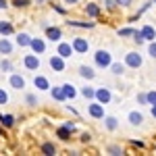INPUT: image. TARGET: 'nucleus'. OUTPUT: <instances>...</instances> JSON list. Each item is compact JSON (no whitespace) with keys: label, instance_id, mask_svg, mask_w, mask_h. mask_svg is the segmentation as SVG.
Instances as JSON below:
<instances>
[{"label":"nucleus","instance_id":"nucleus-30","mask_svg":"<svg viewBox=\"0 0 156 156\" xmlns=\"http://www.w3.org/2000/svg\"><path fill=\"white\" fill-rule=\"evenodd\" d=\"M133 31L135 29H129V27L127 29H119V36H133Z\"/></svg>","mask_w":156,"mask_h":156},{"label":"nucleus","instance_id":"nucleus-10","mask_svg":"<svg viewBox=\"0 0 156 156\" xmlns=\"http://www.w3.org/2000/svg\"><path fill=\"white\" fill-rule=\"evenodd\" d=\"M142 36H144V40H154L156 37V31L152 25H146L144 29H142Z\"/></svg>","mask_w":156,"mask_h":156},{"label":"nucleus","instance_id":"nucleus-40","mask_svg":"<svg viewBox=\"0 0 156 156\" xmlns=\"http://www.w3.org/2000/svg\"><path fill=\"white\" fill-rule=\"evenodd\" d=\"M0 9H6V0H0Z\"/></svg>","mask_w":156,"mask_h":156},{"label":"nucleus","instance_id":"nucleus-27","mask_svg":"<svg viewBox=\"0 0 156 156\" xmlns=\"http://www.w3.org/2000/svg\"><path fill=\"white\" fill-rule=\"evenodd\" d=\"M12 4H15V6H19V9H23V6H29V0H15Z\"/></svg>","mask_w":156,"mask_h":156},{"label":"nucleus","instance_id":"nucleus-25","mask_svg":"<svg viewBox=\"0 0 156 156\" xmlns=\"http://www.w3.org/2000/svg\"><path fill=\"white\" fill-rule=\"evenodd\" d=\"M110 67H112V73H115V75H121V73L125 71V67L119 65V62H115V65H110Z\"/></svg>","mask_w":156,"mask_h":156},{"label":"nucleus","instance_id":"nucleus-31","mask_svg":"<svg viewBox=\"0 0 156 156\" xmlns=\"http://www.w3.org/2000/svg\"><path fill=\"white\" fill-rule=\"evenodd\" d=\"M0 69H2V71H11V62H9V60H2V62H0Z\"/></svg>","mask_w":156,"mask_h":156},{"label":"nucleus","instance_id":"nucleus-8","mask_svg":"<svg viewBox=\"0 0 156 156\" xmlns=\"http://www.w3.org/2000/svg\"><path fill=\"white\" fill-rule=\"evenodd\" d=\"M96 98L102 102V104H106V102H110V92L102 87V90H98V92H96Z\"/></svg>","mask_w":156,"mask_h":156},{"label":"nucleus","instance_id":"nucleus-43","mask_svg":"<svg viewBox=\"0 0 156 156\" xmlns=\"http://www.w3.org/2000/svg\"><path fill=\"white\" fill-rule=\"evenodd\" d=\"M37 2H42V0H37Z\"/></svg>","mask_w":156,"mask_h":156},{"label":"nucleus","instance_id":"nucleus-7","mask_svg":"<svg viewBox=\"0 0 156 156\" xmlns=\"http://www.w3.org/2000/svg\"><path fill=\"white\" fill-rule=\"evenodd\" d=\"M11 85L15 87V90H21V87H25V79L21 77V75H12L11 77Z\"/></svg>","mask_w":156,"mask_h":156},{"label":"nucleus","instance_id":"nucleus-28","mask_svg":"<svg viewBox=\"0 0 156 156\" xmlns=\"http://www.w3.org/2000/svg\"><path fill=\"white\" fill-rule=\"evenodd\" d=\"M106 127H108V129H115V127H117V121L112 119V117H108V119H106Z\"/></svg>","mask_w":156,"mask_h":156},{"label":"nucleus","instance_id":"nucleus-3","mask_svg":"<svg viewBox=\"0 0 156 156\" xmlns=\"http://www.w3.org/2000/svg\"><path fill=\"white\" fill-rule=\"evenodd\" d=\"M25 67H27V69H37V67H40V60H37V56H34V54H27V56H25Z\"/></svg>","mask_w":156,"mask_h":156},{"label":"nucleus","instance_id":"nucleus-42","mask_svg":"<svg viewBox=\"0 0 156 156\" xmlns=\"http://www.w3.org/2000/svg\"><path fill=\"white\" fill-rule=\"evenodd\" d=\"M65 2H69V4H75V2H77V0H65Z\"/></svg>","mask_w":156,"mask_h":156},{"label":"nucleus","instance_id":"nucleus-21","mask_svg":"<svg viewBox=\"0 0 156 156\" xmlns=\"http://www.w3.org/2000/svg\"><path fill=\"white\" fill-rule=\"evenodd\" d=\"M85 11H87V15H92V17H96L98 12H100V9H98L96 4H87V6H85Z\"/></svg>","mask_w":156,"mask_h":156},{"label":"nucleus","instance_id":"nucleus-36","mask_svg":"<svg viewBox=\"0 0 156 156\" xmlns=\"http://www.w3.org/2000/svg\"><path fill=\"white\" fill-rule=\"evenodd\" d=\"M137 100H140V102H142V104H146V102H148V98H146L144 94H140V96H137Z\"/></svg>","mask_w":156,"mask_h":156},{"label":"nucleus","instance_id":"nucleus-9","mask_svg":"<svg viewBox=\"0 0 156 156\" xmlns=\"http://www.w3.org/2000/svg\"><path fill=\"white\" fill-rule=\"evenodd\" d=\"M73 50H77V52H85V50H87V42L81 40V37H77V40L73 42Z\"/></svg>","mask_w":156,"mask_h":156},{"label":"nucleus","instance_id":"nucleus-1","mask_svg":"<svg viewBox=\"0 0 156 156\" xmlns=\"http://www.w3.org/2000/svg\"><path fill=\"white\" fill-rule=\"evenodd\" d=\"M96 62H98V67H108L110 65V54L104 52V50H100L96 54Z\"/></svg>","mask_w":156,"mask_h":156},{"label":"nucleus","instance_id":"nucleus-33","mask_svg":"<svg viewBox=\"0 0 156 156\" xmlns=\"http://www.w3.org/2000/svg\"><path fill=\"white\" fill-rule=\"evenodd\" d=\"M117 4H121V6H129L131 0H117Z\"/></svg>","mask_w":156,"mask_h":156},{"label":"nucleus","instance_id":"nucleus-44","mask_svg":"<svg viewBox=\"0 0 156 156\" xmlns=\"http://www.w3.org/2000/svg\"><path fill=\"white\" fill-rule=\"evenodd\" d=\"M0 135H2V133H0Z\"/></svg>","mask_w":156,"mask_h":156},{"label":"nucleus","instance_id":"nucleus-6","mask_svg":"<svg viewBox=\"0 0 156 156\" xmlns=\"http://www.w3.org/2000/svg\"><path fill=\"white\" fill-rule=\"evenodd\" d=\"M50 67H52V69H56V71H62V69H65L62 56H52V58H50Z\"/></svg>","mask_w":156,"mask_h":156},{"label":"nucleus","instance_id":"nucleus-39","mask_svg":"<svg viewBox=\"0 0 156 156\" xmlns=\"http://www.w3.org/2000/svg\"><path fill=\"white\" fill-rule=\"evenodd\" d=\"M81 142H90V133H83L81 135Z\"/></svg>","mask_w":156,"mask_h":156},{"label":"nucleus","instance_id":"nucleus-16","mask_svg":"<svg viewBox=\"0 0 156 156\" xmlns=\"http://www.w3.org/2000/svg\"><path fill=\"white\" fill-rule=\"evenodd\" d=\"M42 152L44 154H56V148H54V144H42Z\"/></svg>","mask_w":156,"mask_h":156},{"label":"nucleus","instance_id":"nucleus-18","mask_svg":"<svg viewBox=\"0 0 156 156\" xmlns=\"http://www.w3.org/2000/svg\"><path fill=\"white\" fill-rule=\"evenodd\" d=\"M129 121H131L133 125H140V123L144 121V117H142L140 112H131V115H129Z\"/></svg>","mask_w":156,"mask_h":156},{"label":"nucleus","instance_id":"nucleus-41","mask_svg":"<svg viewBox=\"0 0 156 156\" xmlns=\"http://www.w3.org/2000/svg\"><path fill=\"white\" fill-rule=\"evenodd\" d=\"M152 115H154V117H156V104H154V106H152Z\"/></svg>","mask_w":156,"mask_h":156},{"label":"nucleus","instance_id":"nucleus-15","mask_svg":"<svg viewBox=\"0 0 156 156\" xmlns=\"http://www.w3.org/2000/svg\"><path fill=\"white\" fill-rule=\"evenodd\" d=\"M0 34H4V36H9V34H12V25L11 23H0Z\"/></svg>","mask_w":156,"mask_h":156},{"label":"nucleus","instance_id":"nucleus-17","mask_svg":"<svg viewBox=\"0 0 156 156\" xmlns=\"http://www.w3.org/2000/svg\"><path fill=\"white\" fill-rule=\"evenodd\" d=\"M12 123H15V119H12L11 115H6V117H2V115H0V125H4V127H11Z\"/></svg>","mask_w":156,"mask_h":156},{"label":"nucleus","instance_id":"nucleus-32","mask_svg":"<svg viewBox=\"0 0 156 156\" xmlns=\"http://www.w3.org/2000/svg\"><path fill=\"white\" fill-rule=\"evenodd\" d=\"M146 98H148V102H150V104H156V92H150Z\"/></svg>","mask_w":156,"mask_h":156},{"label":"nucleus","instance_id":"nucleus-26","mask_svg":"<svg viewBox=\"0 0 156 156\" xmlns=\"http://www.w3.org/2000/svg\"><path fill=\"white\" fill-rule=\"evenodd\" d=\"M83 96L85 98H94V96H96V92H94L92 87H83Z\"/></svg>","mask_w":156,"mask_h":156},{"label":"nucleus","instance_id":"nucleus-37","mask_svg":"<svg viewBox=\"0 0 156 156\" xmlns=\"http://www.w3.org/2000/svg\"><path fill=\"white\" fill-rule=\"evenodd\" d=\"M150 54L156 58V44H152V46H150Z\"/></svg>","mask_w":156,"mask_h":156},{"label":"nucleus","instance_id":"nucleus-13","mask_svg":"<svg viewBox=\"0 0 156 156\" xmlns=\"http://www.w3.org/2000/svg\"><path fill=\"white\" fill-rule=\"evenodd\" d=\"M29 42H31V40H29L27 34H19V36H17V44H19V46H29Z\"/></svg>","mask_w":156,"mask_h":156},{"label":"nucleus","instance_id":"nucleus-34","mask_svg":"<svg viewBox=\"0 0 156 156\" xmlns=\"http://www.w3.org/2000/svg\"><path fill=\"white\" fill-rule=\"evenodd\" d=\"M106 6L108 9H115L117 6V0H106Z\"/></svg>","mask_w":156,"mask_h":156},{"label":"nucleus","instance_id":"nucleus-4","mask_svg":"<svg viewBox=\"0 0 156 156\" xmlns=\"http://www.w3.org/2000/svg\"><path fill=\"white\" fill-rule=\"evenodd\" d=\"M46 36H48L50 40H52V42H58L62 34H60V29H58V27H48V29H46Z\"/></svg>","mask_w":156,"mask_h":156},{"label":"nucleus","instance_id":"nucleus-14","mask_svg":"<svg viewBox=\"0 0 156 156\" xmlns=\"http://www.w3.org/2000/svg\"><path fill=\"white\" fill-rule=\"evenodd\" d=\"M11 50H12V46L6 42V40L0 42V52H2V54H11Z\"/></svg>","mask_w":156,"mask_h":156},{"label":"nucleus","instance_id":"nucleus-5","mask_svg":"<svg viewBox=\"0 0 156 156\" xmlns=\"http://www.w3.org/2000/svg\"><path fill=\"white\" fill-rule=\"evenodd\" d=\"M71 54H73V46L71 44H60L58 46V56L67 58V56H71Z\"/></svg>","mask_w":156,"mask_h":156},{"label":"nucleus","instance_id":"nucleus-12","mask_svg":"<svg viewBox=\"0 0 156 156\" xmlns=\"http://www.w3.org/2000/svg\"><path fill=\"white\" fill-rule=\"evenodd\" d=\"M29 46H31V48L36 50V52H44V48H46L42 40H31V42H29Z\"/></svg>","mask_w":156,"mask_h":156},{"label":"nucleus","instance_id":"nucleus-2","mask_svg":"<svg viewBox=\"0 0 156 156\" xmlns=\"http://www.w3.org/2000/svg\"><path fill=\"white\" fill-rule=\"evenodd\" d=\"M127 65H129V67H140V65H142V56L135 54V52H129V54H127Z\"/></svg>","mask_w":156,"mask_h":156},{"label":"nucleus","instance_id":"nucleus-20","mask_svg":"<svg viewBox=\"0 0 156 156\" xmlns=\"http://www.w3.org/2000/svg\"><path fill=\"white\" fill-rule=\"evenodd\" d=\"M69 131H71L69 127H60V129H58V137H60V140H65V142H67V140H69Z\"/></svg>","mask_w":156,"mask_h":156},{"label":"nucleus","instance_id":"nucleus-35","mask_svg":"<svg viewBox=\"0 0 156 156\" xmlns=\"http://www.w3.org/2000/svg\"><path fill=\"white\" fill-rule=\"evenodd\" d=\"M110 152H112V154H121V148H117V146H110Z\"/></svg>","mask_w":156,"mask_h":156},{"label":"nucleus","instance_id":"nucleus-38","mask_svg":"<svg viewBox=\"0 0 156 156\" xmlns=\"http://www.w3.org/2000/svg\"><path fill=\"white\" fill-rule=\"evenodd\" d=\"M27 102H29V104H36V96L29 94V96H27Z\"/></svg>","mask_w":156,"mask_h":156},{"label":"nucleus","instance_id":"nucleus-23","mask_svg":"<svg viewBox=\"0 0 156 156\" xmlns=\"http://www.w3.org/2000/svg\"><path fill=\"white\" fill-rule=\"evenodd\" d=\"M52 96L56 98V100H65V92H62L60 87H54V90H52Z\"/></svg>","mask_w":156,"mask_h":156},{"label":"nucleus","instance_id":"nucleus-29","mask_svg":"<svg viewBox=\"0 0 156 156\" xmlns=\"http://www.w3.org/2000/svg\"><path fill=\"white\" fill-rule=\"evenodd\" d=\"M9 102V96H6V92L4 90H0V104H6Z\"/></svg>","mask_w":156,"mask_h":156},{"label":"nucleus","instance_id":"nucleus-22","mask_svg":"<svg viewBox=\"0 0 156 156\" xmlns=\"http://www.w3.org/2000/svg\"><path fill=\"white\" fill-rule=\"evenodd\" d=\"M79 73H81L83 77H87V79H92V77H94V71H92L90 67H81V69H79Z\"/></svg>","mask_w":156,"mask_h":156},{"label":"nucleus","instance_id":"nucleus-11","mask_svg":"<svg viewBox=\"0 0 156 156\" xmlns=\"http://www.w3.org/2000/svg\"><path fill=\"white\" fill-rule=\"evenodd\" d=\"M90 115L96 117V119H100V117H104V110H102L100 104H92V106H90Z\"/></svg>","mask_w":156,"mask_h":156},{"label":"nucleus","instance_id":"nucleus-24","mask_svg":"<svg viewBox=\"0 0 156 156\" xmlns=\"http://www.w3.org/2000/svg\"><path fill=\"white\" fill-rule=\"evenodd\" d=\"M62 92H65V98H67V96H69V98L75 96V90H73L71 85H62Z\"/></svg>","mask_w":156,"mask_h":156},{"label":"nucleus","instance_id":"nucleus-19","mask_svg":"<svg viewBox=\"0 0 156 156\" xmlns=\"http://www.w3.org/2000/svg\"><path fill=\"white\" fill-rule=\"evenodd\" d=\"M36 85L40 90H48V81H46V77H36Z\"/></svg>","mask_w":156,"mask_h":156}]
</instances>
